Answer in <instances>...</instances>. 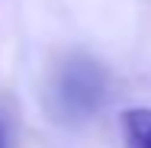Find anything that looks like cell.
I'll use <instances>...</instances> for the list:
<instances>
[{"label": "cell", "instance_id": "obj_3", "mask_svg": "<svg viewBox=\"0 0 151 148\" xmlns=\"http://www.w3.org/2000/svg\"><path fill=\"white\" fill-rule=\"evenodd\" d=\"M0 148H3V126H0Z\"/></svg>", "mask_w": 151, "mask_h": 148}, {"label": "cell", "instance_id": "obj_1", "mask_svg": "<svg viewBox=\"0 0 151 148\" xmlns=\"http://www.w3.org/2000/svg\"><path fill=\"white\" fill-rule=\"evenodd\" d=\"M109 97V77L100 61L87 55H71L58 68L52 90H48V106L61 122H87L93 119Z\"/></svg>", "mask_w": 151, "mask_h": 148}, {"label": "cell", "instance_id": "obj_2", "mask_svg": "<svg viewBox=\"0 0 151 148\" xmlns=\"http://www.w3.org/2000/svg\"><path fill=\"white\" fill-rule=\"evenodd\" d=\"M122 135L125 148H151V110L132 106L122 113Z\"/></svg>", "mask_w": 151, "mask_h": 148}]
</instances>
